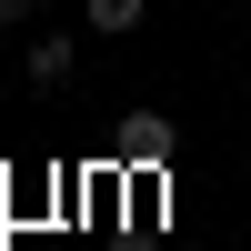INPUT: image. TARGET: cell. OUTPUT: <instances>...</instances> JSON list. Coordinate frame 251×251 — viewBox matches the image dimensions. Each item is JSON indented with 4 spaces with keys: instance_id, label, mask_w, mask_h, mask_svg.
<instances>
[{
    "instance_id": "cell-4",
    "label": "cell",
    "mask_w": 251,
    "mask_h": 251,
    "mask_svg": "<svg viewBox=\"0 0 251 251\" xmlns=\"http://www.w3.org/2000/svg\"><path fill=\"white\" fill-rule=\"evenodd\" d=\"M40 10V0H0V30H20V20H30Z\"/></svg>"
},
{
    "instance_id": "cell-1",
    "label": "cell",
    "mask_w": 251,
    "mask_h": 251,
    "mask_svg": "<svg viewBox=\"0 0 251 251\" xmlns=\"http://www.w3.org/2000/svg\"><path fill=\"white\" fill-rule=\"evenodd\" d=\"M171 151H181V121H161V111L121 121V161H171Z\"/></svg>"
},
{
    "instance_id": "cell-2",
    "label": "cell",
    "mask_w": 251,
    "mask_h": 251,
    "mask_svg": "<svg viewBox=\"0 0 251 251\" xmlns=\"http://www.w3.org/2000/svg\"><path fill=\"white\" fill-rule=\"evenodd\" d=\"M30 80H40V91H60V80H71V40H60V30L30 40Z\"/></svg>"
},
{
    "instance_id": "cell-3",
    "label": "cell",
    "mask_w": 251,
    "mask_h": 251,
    "mask_svg": "<svg viewBox=\"0 0 251 251\" xmlns=\"http://www.w3.org/2000/svg\"><path fill=\"white\" fill-rule=\"evenodd\" d=\"M141 10L151 0H91V30H141Z\"/></svg>"
}]
</instances>
